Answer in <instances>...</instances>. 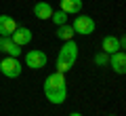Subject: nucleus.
Segmentation results:
<instances>
[{
    "label": "nucleus",
    "instance_id": "1",
    "mask_svg": "<svg viewBox=\"0 0 126 116\" xmlns=\"http://www.w3.org/2000/svg\"><path fill=\"white\" fill-rule=\"evenodd\" d=\"M42 91H44L46 99H48L50 103H63V101H65V97H67V82H65V74L55 72V74L46 76Z\"/></svg>",
    "mask_w": 126,
    "mask_h": 116
},
{
    "label": "nucleus",
    "instance_id": "2",
    "mask_svg": "<svg viewBox=\"0 0 126 116\" xmlns=\"http://www.w3.org/2000/svg\"><path fill=\"white\" fill-rule=\"evenodd\" d=\"M76 57H78V46H76V42H74V40L63 42L61 51H59V55H57V72L65 74L67 70H72V66L76 63Z\"/></svg>",
    "mask_w": 126,
    "mask_h": 116
},
{
    "label": "nucleus",
    "instance_id": "3",
    "mask_svg": "<svg viewBox=\"0 0 126 116\" xmlns=\"http://www.w3.org/2000/svg\"><path fill=\"white\" fill-rule=\"evenodd\" d=\"M72 27H74V32H76V34H80V36H88V34H93V32H94L97 23H94V19H93V17H88V15H80V13H78V17L74 19Z\"/></svg>",
    "mask_w": 126,
    "mask_h": 116
},
{
    "label": "nucleus",
    "instance_id": "4",
    "mask_svg": "<svg viewBox=\"0 0 126 116\" xmlns=\"http://www.w3.org/2000/svg\"><path fill=\"white\" fill-rule=\"evenodd\" d=\"M21 61H19L17 57H4L2 61H0V74H4L6 78H17V76H21Z\"/></svg>",
    "mask_w": 126,
    "mask_h": 116
},
{
    "label": "nucleus",
    "instance_id": "5",
    "mask_svg": "<svg viewBox=\"0 0 126 116\" xmlns=\"http://www.w3.org/2000/svg\"><path fill=\"white\" fill-rule=\"evenodd\" d=\"M46 53L44 51H27L25 53V66L32 68V70H40V68L46 66Z\"/></svg>",
    "mask_w": 126,
    "mask_h": 116
},
{
    "label": "nucleus",
    "instance_id": "6",
    "mask_svg": "<svg viewBox=\"0 0 126 116\" xmlns=\"http://www.w3.org/2000/svg\"><path fill=\"white\" fill-rule=\"evenodd\" d=\"M32 38H34L32 30H30V27H21V25H17V30H15L13 34H11V40H13L15 45H19V46L30 45V42H32Z\"/></svg>",
    "mask_w": 126,
    "mask_h": 116
},
{
    "label": "nucleus",
    "instance_id": "7",
    "mask_svg": "<svg viewBox=\"0 0 126 116\" xmlns=\"http://www.w3.org/2000/svg\"><path fill=\"white\" fill-rule=\"evenodd\" d=\"M0 53H6L9 57H19L21 46L11 40V36H0Z\"/></svg>",
    "mask_w": 126,
    "mask_h": 116
},
{
    "label": "nucleus",
    "instance_id": "8",
    "mask_svg": "<svg viewBox=\"0 0 126 116\" xmlns=\"http://www.w3.org/2000/svg\"><path fill=\"white\" fill-rule=\"evenodd\" d=\"M107 66H111L116 74H124V72H126V55H124V51H116V53H111V55H109Z\"/></svg>",
    "mask_w": 126,
    "mask_h": 116
},
{
    "label": "nucleus",
    "instance_id": "9",
    "mask_svg": "<svg viewBox=\"0 0 126 116\" xmlns=\"http://www.w3.org/2000/svg\"><path fill=\"white\" fill-rule=\"evenodd\" d=\"M17 30V21L9 15H0V36H11Z\"/></svg>",
    "mask_w": 126,
    "mask_h": 116
},
{
    "label": "nucleus",
    "instance_id": "10",
    "mask_svg": "<svg viewBox=\"0 0 126 116\" xmlns=\"http://www.w3.org/2000/svg\"><path fill=\"white\" fill-rule=\"evenodd\" d=\"M101 51H103L105 55H111V53H116V51H122L120 49V40H118L116 36H105L103 42H101Z\"/></svg>",
    "mask_w": 126,
    "mask_h": 116
},
{
    "label": "nucleus",
    "instance_id": "11",
    "mask_svg": "<svg viewBox=\"0 0 126 116\" xmlns=\"http://www.w3.org/2000/svg\"><path fill=\"white\" fill-rule=\"evenodd\" d=\"M61 11L67 15H78L82 11V0H61Z\"/></svg>",
    "mask_w": 126,
    "mask_h": 116
},
{
    "label": "nucleus",
    "instance_id": "12",
    "mask_svg": "<svg viewBox=\"0 0 126 116\" xmlns=\"http://www.w3.org/2000/svg\"><path fill=\"white\" fill-rule=\"evenodd\" d=\"M34 17H38V19H50V17H53V6H50L48 2H38V4L34 6Z\"/></svg>",
    "mask_w": 126,
    "mask_h": 116
},
{
    "label": "nucleus",
    "instance_id": "13",
    "mask_svg": "<svg viewBox=\"0 0 126 116\" xmlns=\"http://www.w3.org/2000/svg\"><path fill=\"white\" fill-rule=\"evenodd\" d=\"M74 27L72 25H67V23H63V25H59V30H57V38L59 40H63V42H67V40H74Z\"/></svg>",
    "mask_w": 126,
    "mask_h": 116
},
{
    "label": "nucleus",
    "instance_id": "14",
    "mask_svg": "<svg viewBox=\"0 0 126 116\" xmlns=\"http://www.w3.org/2000/svg\"><path fill=\"white\" fill-rule=\"evenodd\" d=\"M50 19H53V21L57 23V25H63V23H67V13H63L61 9H59L57 13L53 11V17H50Z\"/></svg>",
    "mask_w": 126,
    "mask_h": 116
},
{
    "label": "nucleus",
    "instance_id": "15",
    "mask_svg": "<svg viewBox=\"0 0 126 116\" xmlns=\"http://www.w3.org/2000/svg\"><path fill=\"white\" fill-rule=\"evenodd\" d=\"M107 61H109V55H105L103 51L94 55V63H97V66H107Z\"/></svg>",
    "mask_w": 126,
    "mask_h": 116
},
{
    "label": "nucleus",
    "instance_id": "16",
    "mask_svg": "<svg viewBox=\"0 0 126 116\" xmlns=\"http://www.w3.org/2000/svg\"><path fill=\"white\" fill-rule=\"evenodd\" d=\"M67 116H82L80 112H72V114H67Z\"/></svg>",
    "mask_w": 126,
    "mask_h": 116
},
{
    "label": "nucleus",
    "instance_id": "17",
    "mask_svg": "<svg viewBox=\"0 0 126 116\" xmlns=\"http://www.w3.org/2000/svg\"><path fill=\"white\" fill-rule=\"evenodd\" d=\"M109 116H116V114H109Z\"/></svg>",
    "mask_w": 126,
    "mask_h": 116
}]
</instances>
